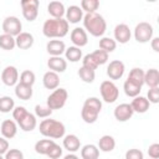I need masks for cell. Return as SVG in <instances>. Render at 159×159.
Returning <instances> with one entry per match:
<instances>
[{
  "label": "cell",
  "instance_id": "cell-49",
  "mask_svg": "<svg viewBox=\"0 0 159 159\" xmlns=\"http://www.w3.org/2000/svg\"><path fill=\"white\" fill-rule=\"evenodd\" d=\"M78 157L76 155V154H73L72 152H70L67 155H65V159H77Z\"/></svg>",
  "mask_w": 159,
  "mask_h": 159
},
{
  "label": "cell",
  "instance_id": "cell-24",
  "mask_svg": "<svg viewBox=\"0 0 159 159\" xmlns=\"http://www.w3.org/2000/svg\"><path fill=\"white\" fill-rule=\"evenodd\" d=\"M15 94L17 98H20L22 101H27L32 97V86L19 82L15 84Z\"/></svg>",
  "mask_w": 159,
  "mask_h": 159
},
{
  "label": "cell",
  "instance_id": "cell-43",
  "mask_svg": "<svg viewBox=\"0 0 159 159\" xmlns=\"http://www.w3.org/2000/svg\"><path fill=\"white\" fill-rule=\"evenodd\" d=\"M148 101L150 103L159 102V87H150L148 91Z\"/></svg>",
  "mask_w": 159,
  "mask_h": 159
},
{
  "label": "cell",
  "instance_id": "cell-52",
  "mask_svg": "<svg viewBox=\"0 0 159 159\" xmlns=\"http://www.w3.org/2000/svg\"><path fill=\"white\" fill-rule=\"evenodd\" d=\"M0 65H1V62H0Z\"/></svg>",
  "mask_w": 159,
  "mask_h": 159
},
{
  "label": "cell",
  "instance_id": "cell-42",
  "mask_svg": "<svg viewBox=\"0 0 159 159\" xmlns=\"http://www.w3.org/2000/svg\"><path fill=\"white\" fill-rule=\"evenodd\" d=\"M82 66H84V67H87V68H91V70H96V68L98 67L97 62L94 61V58L92 57L91 53H88V55H86V56L83 57V60H82Z\"/></svg>",
  "mask_w": 159,
  "mask_h": 159
},
{
  "label": "cell",
  "instance_id": "cell-22",
  "mask_svg": "<svg viewBox=\"0 0 159 159\" xmlns=\"http://www.w3.org/2000/svg\"><path fill=\"white\" fill-rule=\"evenodd\" d=\"M133 98L134 99L130 103L133 112H135V113H145L149 109L150 102L148 101V98H145L143 96H139V94L135 96V97H133Z\"/></svg>",
  "mask_w": 159,
  "mask_h": 159
},
{
  "label": "cell",
  "instance_id": "cell-19",
  "mask_svg": "<svg viewBox=\"0 0 159 159\" xmlns=\"http://www.w3.org/2000/svg\"><path fill=\"white\" fill-rule=\"evenodd\" d=\"M34 36L30 32H20L19 35L15 36V42H16V47H19L20 50H27L34 45Z\"/></svg>",
  "mask_w": 159,
  "mask_h": 159
},
{
  "label": "cell",
  "instance_id": "cell-37",
  "mask_svg": "<svg viewBox=\"0 0 159 159\" xmlns=\"http://www.w3.org/2000/svg\"><path fill=\"white\" fill-rule=\"evenodd\" d=\"M99 7V0H81V9L86 12H94Z\"/></svg>",
  "mask_w": 159,
  "mask_h": 159
},
{
  "label": "cell",
  "instance_id": "cell-30",
  "mask_svg": "<svg viewBox=\"0 0 159 159\" xmlns=\"http://www.w3.org/2000/svg\"><path fill=\"white\" fill-rule=\"evenodd\" d=\"M65 56L70 62H78L82 58V50L77 46H70L65 50Z\"/></svg>",
  "mask_w": 159,
  "mask_h": 159
},
{
  "label": "cell",
  "instance_id": "cell-23",
  "mask_svg": "<svg viewBox=\"0 0 159 159\" xmlns=\"http://www.w3.org/2000/svg\"><path fill=\"white\" fill-rule=\"evenodd\" d=\"M63 148L68 152H77L81 148V140L76 134H67L63 138Z\"/></svg>",
  "mask_w": 159,
  "mask_h": 159
},
{
  "label": "cell",
  "instance_id": "cell-20",
  "mask_svg": "<svg viewBox=\"0 0 159 159\" xmlns=\"http://www.w3.org/2000/svg\"><path fill=\"white\" fill-rule=\"evenodd\" d=\"M42 83H43V87L47 88V89H55L58 87L60 84V76L57 72L55 71H47L43 77H42Z\"/></svg>",
  "mask_w": 159,
  "mask_h": 159
},
{
  "label": "cell",
  "instance_id": "cell-4",
  "mask_svg": "<svg viewBox=\"0 0 159 159\" xmlns=\"http://www.w3.org/2000/svg\"><path fill=\"white\" fill-rule=\"evenodd\" d=\"M39 129L43 137H47L51 139H60L65 137V133H66V128L62 122L51 119L48 117L40 123Z\"/></svg>",
  "mask_w": 159,
  "mask_h": 159
},
{
  "label": "cell",
  "instance_id": "cell-3",
  "mask_svg": "<svg viewBox=\"0 0 159 159\" xmlns=\"http://www.w3.org/2000/svg\"><path fill=\"white\" fill-rule=\"evenodd\" d=\"M12 117L15 119V122L17 123V125L24 130V132H31L36 128L37 125V120H36V116L30 113L25 107L22 106H17L14 107L12 109Z\"/></svg>",
  "mask_w": 159,
  "mask_h": 159
},
{
  "label": "cell",
  "instance_id": "cell-12",
  "mask_svg": "<svg viewBox=\"0 0 159 159\" xmlns=\"http://www.w3.org/2000/svg\"><path fill=\"white\" fill-rule=\"evenodd\" d=\"M124 70H125V66H124V63L122 61L113 60L107 66V76L111 80H119V78L123 77Z\"/></svg>",
  "mask_w": 159,
  "mask_h": 159
},
{
  "label": "cell",
  "instance_id": "cell-48",
  "mask_svg": "<svg viewBox=\"0 0 159 159\" xmlns=\"http://www.w3.org/2000/svg\"><path fill=\"white\" fill-rule=\"evenodd\" d=\"M150 46H152V48L155 51V52H159V37H152V40H150Z\"/></svg>",
  "mask_w": 159,
  "mask_h": 159
},
{
  "label": "cell",
  "instance_id": "cell-47",
  "mask_svg": "<svg viewBox=\"0 0 159 159\" xmlns=\"http://www.w3.org/2000/svg\"><path fill=\"white\" fill-rule=\"evenodd\" d=\"M9 150V142L5 137H0V155H5V153Z\"/></svg>",
  "mask_w": 159,
  "mask_h": 159
},
{
  "label": "cell",
  "instance_id": "cell-5",
  "mask_svg": "<svg viewBox=\"0 0 159 159\" xmlns=\"http://www.w3.org/2000/svg\"><path fill=\"white\" fill-rule=\"evenodd\" d=\"M101 109H102V102L99 98H97V97L87 98L81 109V117H82L83 122H86L88 124L94 123L98 118Z\"/></svg>",
  "mask_w": 159,
  "mask_h": 159
},
{
  "label": "cell",
  "instance_id": "cell-7",
  "mask_svg": "<svg viewBox=\"0 0 159 159\" xmlns=\"http://www.w3.org/2000/svg\"><path fill=\"white\" fill-rule=\"evenodd\" d=\"M99 92L106 103H114L119 96V89L112 81H103L99 86Z\"/></svg>",
  "mask_w": 159,
  "mask_h": 159
},
{
  "label": "cell",
  "instance_id": "cell-18",
  "mask_svg": "<svg viewBox=\"0 0 159 159\" xmlns=\"http://www.w3.org/2000/svg\"><path fill=\"white\" fill-rule=\"evenodd\" d=\"M47 66L51 71L62 73L67 68V61L65 58H62L61 56H50V58L47 61Z\"/></svg>",
  "mask_w": 159,
  "mask_h": 159
},
{
  "label": "cell",
  "instance_id": "cell-15",
  "mask_svg": "<svg viewBox=\"0 0 159 159\" xmlns=\"http://www.w3.org/2000/svg\"><path fill=\"white\" fill-rule=\"evenodd\" d=\"M113 34H114L116 42H119V43H127L130 40V36H132L130 29L127 24H118L114 27Z\"/></svg>",
  "mask_w": 159,
  "mask_h": 159
},
{
  "label": "cell",
  "instance_id": "cell-41",
  "mask_svg": "<svg viewBox=\"0 0 159 159\" xmlns=\"http://www.w3.org/2000/svg\"><path fill=\"white\" fill-rule=\"evenodd\" d=\"M62 148L58 145V144H56L55 142L51 144V147H50V149H48V152H47V157L48 158H51V159H57V158H61L62 157Z\"/></svg>",
  "mask_w": 159,
  "mask_h": 159
},
{
  "label": "cell",
  "instance_id": "cell-1",
  "mask_svg": "<svg viewBox=\"0 0 159 159\" xmlns=\"http://www.w3.org/2000/svg\"><path fill=\"white\" fill-rule=\"evenodd\" d=\"M68 21L63 17H52L43 22L42 34L47 39H62L68 34Z\"/></svg>",
  "mask_w": 159,
  "mask_h": 159
},
{
  "label": "cell",
  "instance_id": "cell-40",
  "mask_svg": "<svg viewBox=\"0 0 159 159\" xmlns=\"http://www.w3.org/2000/svg\"><path fill=\"white\" fill-rule=\"evenodd\" d=\"M52 114V109L48 106H41L36 104L35 106V116L39 118H47Z\"/></svg>",
  "mask_w": 159,
  "mask_h": 159
},
{
  "label": "cell",
  "instance_id": "cell-51",
  "mask_svg": "<svg viewBox=\"0 0 159 159\" xmlns=\"http://www.w3.org/2000/svg\"><path fill=\"white\" fill-rule=\"evenodd\" d=\"M1 158H2V155H0V159H1Z\"/></svg>",
  "mask_w": 159,
  "mask_h": 159
},
{
  "label": "cell",
  "instance_id": "cell-33",
  "mask_svg": "<svg viewBox=\"0 0 159 159\" xmlns=\"http://www.w3.org/2000/svg\"><path fill=\"white\" fill-rule=\"evenodd\" d=\"M78 76L80 78L86 82V83H92L94 81V77H96V73H94V70H91V68H87L84 66H82L80 70H78Z\"/></svg>",
  "mask_w": 159,
  "mask_h": 159
},
{
  "label": "cell",
  "instance_id": "cell-46",
  "mask_svg": "<svg viewBox=\"0 0 159 159\" xmlns=\"http://www.w3.org/2000/svg\"><path fill=\"white\" fill-rule=\"evenodd\" d=\"M148 154H149V157L153 158V159L159 158V144H158V143H154V144L149 145Z\"/></svg>",
  "mask_w": 159,
  "mask_h": 159
},
{
  "label": "cell",
  "instance_id": "cell-17",
  "mask_svg": "<svg viewBox=\"0 0 159 159\" xmlns=\"http://www.w3.org/2000/svg\"><path fill=\"white\" fill-rule=\"evenodd\" d=\"M0 132L6 139H11L17 133V123L12 119H5L0 125Z\"/></svg>",
  "mask_w": 159,
  "mask_h": 159
},
{
  "label": "cell",
  "instance_id": "cell-8",
  "mask_svg": "<svg viewBox=\"0 0 159 159\" xmlns=\"http://www.w3.org/2000/svg\"><path fill=\"white\" fill-rule=\"evenodd\" d=\"M153 34H154L153 26L149 22H145V21L139 22L134 29V39L140 43L149 42L153 37Z\"/></svg>",
  "mask_w": 159,
  "mask_h": 159
},
{
  "label": "cell",
  "instance_id": "cell-6",
  "mask_svg": "<svg viewBox=\"0 0 159 159\" xmlns=\"http://www.w3.org/2000/svg\"><path fill=\"white\" fill-rule=\"evenodd\" d=\"M68 98V93L65 88H55L53 92L47 97V106L53 111V109H61Z\"/></svg>",
  "mask_w": 159,
  "mask_h": 159
},
{
  "label": "cell",
  "instance_id": "cell-29",
  "mask_svg": "<svg viewBox=\"0 0 159 159\" xmlns=\"http://www.w3.org/2000/svg\"><path fill=\"white\" fill-rule=\"evenodd\" d=\"M82 159H97L99 157V149L94 144H86L81 149Z\"/></svg>",
  "mask_w": 159,
  "mask_h": 159
},
{
  "label": "cell",
  "instance_id": "cell-11",
  "mask_svg": "<svg viewBox=\"0 0 159 159\" xmlns=\"http://www.w3.org/2000/svg\"><path fill=\"white\" fill-rule=\"evenodd\" d=\"M1 81L5 86H15L19 81V71L15 66H6L1 72Z\"/></svg>",
  "mask_w": 159,
  "mask_h": 159
},
{
  "label": "cell",
  "instance_id": "cell-13",
  "mask_svg": "<svg viewBox=\"0 0 159 159\" xmlns=\"http://www.w3.org/2000/svg\"><path fill=\"white\" fill-rule=\"evenodd\" d=\"M133 109L129 103H120L114 108V118L118 122H127L133 117Z\"/></svg>",
  "mask_w": 159,
  "mask_h": 159
},
{
  "label": "cell",
  "instance_id": "cell-45",
  "mask_svg": "<svg viewBox=\"0 0 159 159\" xmlns=\"http://www.w3.org/2000/svg\"><path fill=\"white\" fill-rule=\"evenodd\" d=\"M125 159H143V153L139 149H129L125 153Z\"/></svg>",
  "mask_w": 159,
  "mask_h": 159
},
{
  "label": "cell",
  "instance_id": "cell-35",
  "mask_svg": "<svg viewBox=\"0 0 159 159\" xmlns=\"http://www.w3.org/2000/svg\"><path fill=\"white\" fill-rule=\"evenodd\" d=\"M128 78L132 80L133 82L143 86L144 84V71L142 68H138V67H134L130 70L129 75H128Z\"/></svg>",
  "mask_w": 159,
  "mask_h": 159
},
{
  "label": "cell",
  "instance_id": "cell-39",
  "mask_svg": "<svg viewBox=\"0 0 159 159\" xmlns=\"http://www.w3.org/2000/svg\"><path fill=\"white\" fill-rule=\"evenodd\" d=\"M35 80H36V76L32 71L30 70H25L21 72L20 75V82L21 83H25V84H29V86H32L35 83Z\"/></svg>",
  "mask_w": 159,
  "mask_h": 159
},
{
  "label": "cell",
  "instance_id": "cell-34",
  "mask_svg": "<svg viewBox=\"0 0 159 159\" xmlns=\"http://www.w3.org/2000/svg\"><path fill=\"white\" fill-rule=\"evenodd\" d=\"M116 47H117V42H116V40H113L111 37H102L99 40V48L108 53L113 52L116 50Z\"/></svg>",
  "mask_w": 159,
  "mask_h": 159
},
{
  "label": "cell",
  "instance_id": "cell-44",
  "mask_svg": "<svg viewBox=\"0 0 159 159\" xmlns=\"http://www.w3.org/2000/svg\"><path fill=\"white\" fill-rule=\"evenodd\" d=\"M6 159H22L24 158V154L22 152H20L19 149H9L5 155H4Z\"/></svg>",
  "mask_w": 159,
  "mask_h": 159
},
{
  "label": "cell",
  "instance_id": "cell-25",
  "mask_svg": "<svg viewBox=\"0 0 159 159\" xmlns=\"http://www.w3.org/2000/svg\"><path fill=\"white\" fill-rule=\"evenodd\" d=\"M47 12L52 16V17H63L65 12H66V9H65V5L61 2V1H57V0H53L51 1L48 5H47Z\"/></svg>",
  "mask_w": 159,
  "mask_h": 159
},
{
  "label": "cell",
  "instance_id": "cell-9",
  "mask_svg": "<svg viewBox=\"0 0 159 159\" xmlns=\"http://www.w3.org/2000/svg\"><path fill=\"white\" fill-rule=\"evenodd\" d=\"M21 9H22V16L27 21H34L36 20L39 15V6L40 1L39 0H21Z\"/></svg>",
  "mask_w": 159,
  "mask_h": 159
},
{
  "label": "cell",
  "instance_id": "cell-38",
  "mask_svg": "<svg viewBox=\"0 0 159 159\" xmlns=\"http://www.w3.org/2000/svg\"><path fill=\"white\" fill-rule=\"evenodd\" d=\"M91 55H92V57L94 58V61L97 62L98 66L104 65V63H107V61H108V52H106V51H103V50H101V48L93 51Z\"/></svg>",
  "mask_w": 159,
  "mask_h": 159
},
{
  "label": "cell",
  "instance_id": "cell-10",
  "mask_svg": "<svg viewBox=\"0 0 159 159\" xmlns=\"http://www.w3.org/2000/svg\"><path fill=\"white\" fill-rule=\"evenodd\" d=\"M2 30L5 34H9L11 36H16L22 30V24L16 16H7L2 21Z\"/></svg>",
  "mask_w": 159,
  "mask_h": 159
},
{
  "label": "cell",
  "instance_id": "cell-36",
  "mask_svg": "<svg viewBox=\"0 0 159 159\" xmlns=\"http://www.w3.org/2000/svg\"><path fill=\"white\" fill-rule=\"evenodd\" d=\"M14 107H15V102L11 97L9 96L0 97V112L1 113H9L14 109Z\"/></svg>",
  "mask_w": 159,
  "mask_h": 159
},
{
  "label": "cell",
  "instance_id": "cell-26",
  "mask_svg": "<svg viewBox=\"0 0 159 159\" xmlns=\"http://www.w3.org/2000/svg\"><path fill=\"white\" fill-rule=\"evenodd\" d=\"M114 148H116V140L112 135L106 134V135H102L99 138V140H98V149L99 150H102L104 153H109Z\"/></svg>",
  "mask_w": 159,
  "mask_h": 159
},
{
  "label": "cell",
  "instance_id": "cell-27",
  "mask_svg": "<svg viewBox=\"0 0 159 159\" xmlns=\"http://www.w3.org/2000/svg\"><path fill=\"white\" fill-rule=\"evenodd\" d=\"M144 83L150 87H158L159 86V72L155 68H150L147 72H144Z\"/></svg>",
  "mask_w": 159,
  "mask_h": 159
},
{
  "label": "cell",
  "instance_id": "cell-16",
  "mask_svg": "<svg viewBox=\"0 0 159 159\" xmlns=\"http://www.w3.org/2000/svg\"><path fill=\"white\" fill-rule=\"evenodd\" d=\"M65 15L68 24H78L83 19V10L77 5H71L66 9Z\"/></svg>",
  "mask_w": 159,
  "mask_h": 159
},
{
  "label": "cell",
  "instance_id": "cell-28",
  "mask_svg": "<svg viewBox=\"0 0 159 159\" xmlns=\"http://www.w3.org/2000/svg\"><path fill=\"white\" fill-rule=\"evenodd\" d=\"M123 89H124V93L128 97H132L133 98V97H135V96H138L140 93L142 86L138 84V83H135V82H133L132 80L127 78L125 82H124V84H123Z\"/></svg>",
  "mask_w": 159,
  "mask_h": 159
},
{
  "label": "cell",
  "instance_id": "cell-21",
  "mask_svg": "<svg viewBox=\"0 0 159 159\" xmlns=\"http://www.w3.org/2000/svg\"><path fill=\"white\" fill-rule=\"evenodd\" d=\"M46 50L50 56H61L62 53H65L66 45L62 40H50L46 45Z\"/></svg>",
  "mask_w": 159,
  "mask_h": 159
},
{
  "label": "cell",
  "instance_id": "cell-2",
  "mask_svg": "<svg viewBox=\"0 0 159 159\" xmlns=\"http://www.w3.org/2000/svg\"><path fill=\"white\" fill-rule=\"evenodd\" d=\"M82 21H83L84 30L94 37L103 36L106 30H107V24H106L104 17L96 11L94 12H86V15H83Z\"/></svg>",
  "mask_w": 159,
  "mask_h": 159
},
{
  "label": "cell",
  "instance_id": "cell-50",
  "mask_svg": "<svg viewBox=\"0 0 159 159\" xmlns=\"http://www.w3.org/2000/svg\"><path fill=\"white\" fill-rule=\"evenodd\" d=\"M145 1H148V2H155V1H158V0H145Z\"/></svg>",
  "mask_w": 159,
  "mask_h": 159
},
{
  "label": "cell",
  "instance_id": "cell-14",
  "mask_svg": "<svg viewBox=\"0 0 159 159\" xmlns=\"http://www.w3.org/2000/svg\"><path fill=\"white\" fill-rule=\"evenodd\" d=\"M70 39L73 46H77V47H83L88 42V36L83 27H75L70 34Z\"/></svg>",
  "mask_w": 159,
  "mask_h": 159
},
{
  "label": "cell",
  "instance_id": "cell-32",
  "mask_svg": "<svg viewBox=\"0 0 159 159\" xmlns=\"http://www.w3.org/2000/svg\"><path fill=\"white\" fill-rule=\"evenodd\" d=\"M53 143V139H41V140H37L36 144H35V152L37 154H41V155H46L51 144Z\"/></svg>",
  "mask_w": 159,
  "mask_h": 159
},
{
  "label": "cell",
  "instance_id": "cell-31",
  "mask_svg": "<svg viewBox=\"0 0 159 159\" xmlns=\"http://www.w3.org/2000/svg\"><path fill=\"white\" fill-rule=\"evenodd\" d=\"M0 47L2 50H6V51H11L16 47V42H15V37L9 35V34H2L0 35Z\"/></svg>",
  "mask_w": 159,
  "mask_h": 159
}]
</instances>
